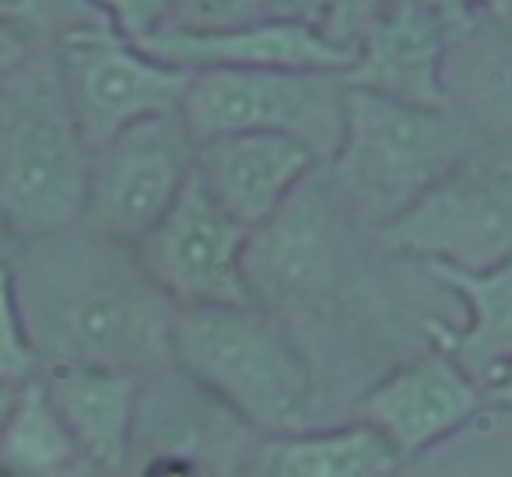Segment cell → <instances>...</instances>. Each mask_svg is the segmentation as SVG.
<instances>
[{"label": "cell", "mask_w": 512, "mask_h": 477, "mask_svg": "<svg viewBox=\"0 0 512 477\" xmlns=\"http://www.w3.org/2000/svg\"><path fill=\"white\" fill-rule=\"evenodd\" d=\"M193 155L197 141L183 113L130 123L92 151L81 225L134 246L190 183Z\"/></svg>", "instance_id": "8"}, {"label": "cell", "mask_w": 512, "mask_h": 477, "mask_svg": "<svg viewBox=\"0 0 512 477\" xmlns=\"http://www.w3.org/2000/svg\"><path fill=\"white\" fill-rule=\"evenodd\" d=\"M481 144L460 106H414L348 85L344 137L327 169L355 218L379 232Z\"/></svg>", "instance_id": "4"}, {"label": "cell", "mask_w": 512, "mask_h": 477, "mask_svg": "<svg viewBox=\"0 0 512 477\" xmlns=\"http://www.w3.org/2000/svg\"><path fill=\"white\" fill-rule=\"evenodd\" d=\"M179 113L193 141L228 130H278L330 162L344 137L348 81L344 71L204 67L190 74Z\"/></svg>", "instance_id": "7"}, {"label": "cell", "mask_w": 512, "mask_h": 477, "mask_svg": "<svg viewBox=\"0 0 512 477\" xmlns=\"http://www.w3.org/2000/svg\"><path fill=\"white\" fill-rule=\"evenodd\" d=\"M39 43H32L25 32H18L11 22L0 18V74H8L11 67H18Z\"/></svg>", "instance_id": "26"}, {"label": "cell", "mask_w": 512, "mask_h": 477, "mask_svg": "<svg viewBox=\"0 0 512 477\" xmlns=\"http://www.w3.org/2000/svg\"><path fill=\"white\" fill-rule=\"evenodd\" d=\"M43 372V358L29 334L18 299L15 267H0V386H25Z\"/></svg>", "instance_id": "20"}, {"label": "cell", "mask_w": 512, "mask_h": 477, "mask_svg": "<svg viewBox=\"0 0 512 477\" xmlns=\"http://www.w3.org/2000/svg\"><path fill=\"white\" fill-rule=\"evenodd\" d=\"M428 278L456 295L467 309L463 327L428 320V337L449 351L474 379H488L498 365L512 362V257L481 271L453 264H421Z\"/></svg>", "instance_id": "17"}, {"label": "cell", "mask_w": 512, "mask_h": 477, "mask_svg": "<svg viewBox=\"0 0 512 477\" xmlns=\"http://www.w3.org/2000/svg\"><path fill=\"white\" fill-rule=\"evenodd\" d=\"M141 50L151 57L176 64L183 71L204 67H295V71H348L355 64V50L306 18L274 15L260 22L235 25V29L193 32L165 25L162 32L141 39Z\"/></svg>", "instance_id": "14"}, {"label": "cell", "mask_w": 512, "mask_h": 477, "mask_svg": "<svg viewBox=\"0 0 512 477\" xmlns=\"http://www.w3.org/2000/svg\"><path fill=\"white\" fill-rule=\"evenodd\" d=\"M0 474L11 477H57L88 474L74 435L53 407L43 379L18 386V397L0 428Z\"/></svg>", "instance_id": "19"}, {"label": "cell", "mask_w": 512, "mask_h": 477, "mask_svg": "<svg viewBox=\"0 0 512 477\" xmlns=\"http://www.w3.org/2000/svg\"><path fill=\"white\" fill-rule=\"evenodd\" d=\"M386 253L411 264L481 271L512 257V148L488 141L379 228Z\"/></svg>", "instance_id": "6"}, {"label": "cell", "mask_w": 512, "mask_h": 477, "mask_svg": "<svg viewBox=\"0 0 512 477\" xmlns=\"http://www.w3.org/2000/svg\"><path fill=\"white\" fill-rule=\"evenodd\" d=\"M453 43V29L425 0H404L358 39L355 64L344 71V81L414 106L456 109L446 85Z\"/></svg>", "instance_id": "15"}, {"label": "cell", "mask_w": 512, "mask_h": 477, "mask_svg": "<svg viewBox=\"0 0 512 477\" xmlns=\"http://www.w3.org/2000/svg\"><path fill=\"white\" fill-rule=\"evenodd\" d=\"M502 25H509V29H512V18H505V22Z\"/></svg>", "instance_id": "30"}, {"label": "cell", "mask_w": 512, "mask_h": 477, "mask_svg": "<svg viewBox=\"0 0 512 477\" xmlns=\"http://www.w3.org/2000/svg\"><path fill=\"white\" fill-rule=\"evenodd\" d=\"M57 53L74 120L92 151L130 123L179 113L193 74L151 57L109 25L67 32Z\"/></svg>", "instance_id": "9"}, {"label": "cell", "mask_w": 512, "mask_h": 477, "mask_svg": "<svg viewBox=\"0 0 512 477\" xmlns=\"http://www.w3.org/2000/svg\"><path fill=\"white\" fill-rule=\"evenodd\" d=\"M404 0H285V15L306 18L330 39L358 50V39Z\"/></svg>", "instance_id": "22"}, {"label": "cell", "mask_w": 512, "mask_h": 477, "mask_svg": "<svg viewBox=\"0 0 512 477\" xmlns=\"http://www.w3.org/2000/svg\"><path fill=\"white\" fill-rule=\"evenodd\" d=\"M15 397H18L15 386H0V428L8 421V411H11V404H15Z\"/></svg>", "instance_id": "29"}, {"label": "cell", "mask_w": 512, "mask_h": 477, "mask_svg": "<svg viewBox=\"0 0 512 477\" xmlns=\"http://www.w3.org/2000/svg\"><path fill=\"white\" fill-rule=\"evenodd\" d=\"M488 407L484 383L474 379L442 344L397 365L358 397L355 418L376 425L404 460L428 453Z\"/></svg>", "instance_id": "12"}, {"label": "cell", "mask_w": 512, "mask_h": 477, "mask_svg": "<svg viewBox=\"0 0 512 477\" xmlns=\"http://www.w3.org/2000/svg\"><path fill=\"white\" fill-rule=\"evenodd\" d=\"M404 463L376 425L351 418L337 428H306L292 435H260L249 474L278 477H383Z\"/></svg>", "instance_id": "18"}, {"label": "cell", "mask_w": 512, "mask_h": 477, "mask_svg": "<svg viewBox=\"0 0 512 477\" xmlns=\"http://www.w3.org/2000/svg\"><path fill=\"white\" fill-rule=\"evenodd\" d=\"M274 15H285V0H176L172 25L193 32H214Z\"/></svg>", "instance_id": "23"}, {"label": "cell", "mask_w": 512, "mask_h": 477, "mask_svg": "<svg viewBox=\"0 0 512 477\" xmlns=\"http://www.w3.org/2000/svg\"><path fill=\"white\" fill-rule=\"evenodd\" d=\"M0 18L39 46L60 43L74 29L106 25L92 0H0Z\"/></svg>", "instance_id": "21"}, {"label": "cell", "mask_w": 512, "mask_h": 477, "mask_svg": "<svg viewBox=\"0 0 512 477\" xmlns=\"http://www.w3.org/2000/svg\"><path fill=\"white\" fill-rule=\"evenodd\" d=\"M246 246L249 228L235 221L193 172L176 204L134 243V253L176 309L249 306Z\"/></svg>", "instance_id": "10"}, {"label": "cell", "mask_w": 512, "mask_h": 477, "mask_svg": "<svg viewBox=\"0 0 512 477\" xmlns=\"http://www.w3.org/2000/svg\"><path fill=\"white\" fill-rule=\"evenodd\" d=\"M260 432L221 404L211 390L190 379L176 362L141 376L134 421V470H207L235 474L246 470Z\"/></svg>", "instance_id": "11"}, {"label": "cell", "mask_w": 512, "mask_h": 477, "mask_svg": "<svg viewBox=\"0 0 512 477\" xmlns=\"http://www.w3.org/2000/svg\"><path fill=\"white\" fill-rule=\"evenodd\" d=\"M39 379L78 442L88 474L130 470L141 376L92 365H43Z\"/></svg>", "instance_id": "16"}, {"label": "cell", "mask_w": 512, "mask_h": 477, "mask_svg": "<svg viewBox=\"0 0 512 477\" xmlns=\"http://www.w3.org/2000/svg\"><path fill=\"white\" fill-rule=\"evenodd\" d=\"M365 228L320 162L271 221L249 232L246 281L256 306L271 309L306 341L348 302L351 232Z\"/></svg>", "instance_id": "5"}, {"label": "cell", "mask_w": 512, "mask_h": 477, "mask_svg": "<svg viewBox=\"0 0 512 477\" xmlns=\"http://www.w3.org/2000/svg\"><path fill=\"white\" fill-rule=\"evenodd\" d=\"M25 239L15 225L8 221V214L0 211V267H15V260L22 257Z\"/></svg>", "instance_id": "28"}, {"label": "cell", "mask_w": 512, "mask_h": 477, "mask_svg": "<svg viewBox=\"0 0 512 477\" xmlns=\"http://www.w3.org/2000/svg\"><path fill=\"white\" fill-rule=\"evenodd\" d=\"M425 4L453 29L456 43L467 39L484 18H491V22L512 18V0H425Z\"/></svg>", "instance_id": "25"}, {"label": "cell", "mask_w": 512, "mask_h": 477, "mask_svg": "<svg viewBox=\"0 0 512 477\" xmlns=\"http://www.w3.org/2000/svg\"><path fill=\"white\" fill-rule=\"evenodd\" d=\"M15 285L43 365L148 376L172 362L176 306L148 278L134 246L78 221L25 243Z\"/></svg>", "instance_id": "1"}, {"label": "cell", "mask_w": 512, "mask_h": 477, "mask_svg": "<svg viewBox=\"0 0 512 477\" xmlns=\"http://www.w3.org/2000/svg\"><path fill=\"white\" fill-rule=\"evenodd\" d=\"M484 397H488L491 407L512 411V362L498 365V369L484 379Z\"/></svg>", "instance_id": "27"}, {"label": "cell", "mask_w": 512, "mask_h": 477, "mask_svg": "<svg viewBox=\"0 0 512 477\" xmlns=\"http://www.w3.org/2000/svg\"><path fill=\"white\" fill-rule=\"evenodd\" d=\"M172 362L260 435L320 425L323 386L285 320L256 306H179Z\"/></svg>", "instance_id": "2"}, {"label": "cell", "mask_w": 512, "mask_h": 477, "mask_svg": "<svg viewBox=\"0 0 512 477\" xmlns=\"http://www.w3.org/2000/svg\"><path fill=\"white\" fill-rule=\"evenodd\" d=\"M323 158L278 130H228L197 141L193 172L204 190L253 232L281 211Z\"/></svg>", "instance_id": "13"}, {"label": "cell", "mask_w": 512, "mask_h": 477, "mask_svg": "<svg viewBox=\"0 0 512 477\" xmlns=\"http://www.w3.org/2000/svg\"><path fill=\"white\" fill-rule=\"evenodd\" d=\"M92 4L109 29L130 43H141L172 25V8H176V0H92Z\"/></svg>", "instance_id": "24"}, {"label": "cell", "mask_w": 512, "mask_h": 477, "mask_svg": "<svg viewBox=\"0 0 512 477\" xmlns=\"http://www.w3.org/2000/svg\"><path fill=\"white\" fill-rule=\"evenodd\" d=\"M92 148L64 88L57 43L0 74V211L25 243L85 214Z\"/></svg>", "instance_id": "3"}]
</instances>
